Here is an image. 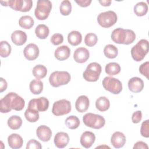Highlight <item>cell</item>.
Returning <instances> with one entry per match:
<instances>
[{"label":"cell","mask_w":149,"mask_h":149,"mask_svg":"<svg viewBox=\"0 0 149 149\" xmlns=\"http://www.w3.org/2000/svg\"><path fill=\"white\" fill-rule=\"evenodd\" d=\"M39 52L38 47L33 43L27 45L23 50L24 56L29 61H33L37 59L39 55Z\"/></svg>","instance_id":"4fadbf2b"},{"label":"cell","mask_w":149,"mask_h":149,"mask_svg":"<svg viewBox=\"0 0 149 149\" xmlns=\"http://www.w3.org/2000/svg\"><path fill=\"white\" fill-rule=\"evenodd\" d=\"M99 2L100 3V4L102 6H110V5L111 3V1H110V0H102V1L100 0Z\"/></svg>","instance_id":"7dc6e473"},{"label":"cell","mask_w":149,"mask_h":149,"mask_svg":"<svg viewBox=\"0 0 149 149\" xmlns=\"http://www.w3.org/2000/svg\"><path fill=\"white\" fill-rule=\"evenodd\" d=\"M95 140V134L89 131H86L83 132L80 137V144L86 148H88L92 146Z\"/></svg>","instance_id":"ac0fdd59"},{"label":"cell","mask_w":149,"mask_h":149,"mask_svg":"<svg viewBox=\"0 0 149 149\" xmlns=\"http://www.w3.org/2000/svg\"><path fill=\"white\" fill-rule=\"evenodd\" d=\"M102 86L105 90L113 94H118L122 90L121 81L113 77H105L102 80Z\"/></svg>","instance_id":"9c48e42d"},{"label":"cell","mask_w":149,"mask_h":149,"mask_svg":"<svg viewBox=\"0 0 149 149\" xmlns=\"http://www.w3.org/2000/svg\"><path fill=\"white\" fill-rule=\"evenodd\" d=\"M36 134L40 140L46 142L50 140L52 136V132L49 127L45 125H41L37 127Z\"/></svg>","instance_id":"e0dca14e"},{"label":"cell","mask_w":149,"mask_h":149,"mask_svg":"<svg viewBox=\"0 0 149 149\" xmlns=\"http://www.w3.org/2000/svg\"><path fill=\"white\" fill-rule=\"evenodd\" d=\"M61 13L63 16L69 15L72 11L71 2L68 0L63 1L59 6Z\"/></svg>","instance_id":"8d00e7d4"},{"label":"cell","mask_w":149,"mask_h":149,"mask_svg":"<svg viewBox=\"0 0 149 149\" xmlns=\"http://www.w3.org/2000/svg\"><path fill=\"white\" fill-rule=\"evenodd\" d=\"M24 105V99L16 93H9L0 100V111L2 113H8L12 109L22 111Z\"/></svg>","instance_id":"6da1fadb"},{"label":"cell","mask_w":149,"mask_h":149,"mask_svg":"<svg viewBox=\"0 0 149 149\" xmlns=\"http://www.w3.org/2000/svg\"><path fill=\"white\" fill-rule=\"evenodd\" d=\"M48 107L49 101L47 98L44 97L31 99L28 105V108L36 109L38 112L45 111L48 109Z\"/></svg>","instance_id":"7c38bea8"},{"label":"cell","mask_w":149,"mask_h":149,"mask_svg":"<svg viewBox=\"0 0 149 149\" xmlns=\"http://www.w3.org/2000/svg\"><path fill=\"white\" fill-rule=\"evenodd\" d=\"M35 33L36 36L40 39H45L49 35V30L48 26L44 24H38L36 29Z\"/></svg>","instance_id":"484cf974"},{"label":"cell","mask_w":149,"mask_h":149,"mask_svg":"<svg viewBox=\"0 0 149 149\" xmlns=\"http://www.w3.org/2000/svg\"><path fill=\"white\" fill-rule=\"evenodd\" d=\"M105 72L109 76L118 74L120 72V66L116 62H111L105 66Z\"/></svg>","instance_id":"4dcf8cb0"},{"label":"cell","mask_w":149,"mask_h":149,"mask_svg":"<svg viewBox=\"0 0 149 149\" xmlns=\"http://www.w3.org/2000/svg\"><path fill=\"white\" fill-rule=\"evenodd\" d=\"M70 54V49L67 45L58 47L54 53L55 57L59 61H64L69 58Z\"/></svg>","instance_id":"603a6c76"},{"label":"cell","mask_w":149,"mask_h":149,"mask_svg":"<svg viewBox=\"0 0 149 149\" xmlns=\"http://www.w3.org/2000/svg\"><path fill=\"white\" fill-rule=\"evenodd\" d=\"M11 46L6 41H2L0 43V55L2 58H6L11 53Z\"/></svg>","instance_id":"d590c367"},{"label":"cell","mask_w":149,"mask_h":149,"mask_svg":"<svg viewBox=\"0 0 149 149\" xmlns=\"http://www.w3.org/2000/svg\"><path fill=\"white\" fill-rule=\"evenodd\" d=\"M29 88L33 94L36 95L40 94L43 90V83L38 79H34L31 81Z\"/></svg>","instance_id":"4316f807"},{"label":"cell","mask_w":149,"mask_h":149,"mask_svg":"<svg viewBox=\"0 0 149 149\" xmlns=\"http://www.w3.org/2000/svg\"><path fill=\"white\" fill-rule=\"evenodd\" d=\"M142 119V113L141 111H137L134 112L132 116V120L133 123H139Z\"/></svg>","instance_id":"7bdbcfd3"},{"label":"cell","mask_w":149,"mask_h":149,"mask_svg":"<svg viewBox=\"0 0 149 149\" xmlns=\"http://www.w3.org/2000/svg\"><path fill=\"white\" fill-rule=\"evenodd\" d=\"M68 41L73 46L78 45L82 41L81 34L78 31H72L68 34Z\"/></svg>","instance_id":"cb8c5ba5"},{"label":"cell","mask_w":149,"mask_h":149,"mask_svg":"<svg viewBox=\"0 0 149 149\" xmlns=\"http://www.w3.org/2000/svg\"><path fill=\"white\" fill-rule=\"evenodd\" d=\"M8 143L10 148L13 149H18L22 147L23 140L18 134L13 133L8 136Z\"/></svg>","instance_id":"44dd1931"},{"label":"cell","mask_w":149,"mask_h":149,"mask_svg":"<svg viewBox=\"0 0 149 149\" xmlns=\"http://www.w3.org/2000/svg\"><path fill=\"white\" fill-rule=\"evenodd\" d=\"M111 37L114 42L119 44L129 45L133 43L136 39V34L133 30L122 28L113 30Z\"/></svg>","instance_id":"7a4b0ae2"},{"label":"cell","mask_w":149,"mask_h":149,"mask_svg":"<svg viewBox=\"0 0 149 149\" xmlns=\"http://www.w3.org/2000/svg\"><path fill=\"white\" fill-rule=\"evenodd\" d=\"M95 107L100 111H106L110 107L109 100L105 97H100L96 100Z\"/></svg>","instance_id":"d4e9b609"},{"label":"cell","mask_w":149,"mask_h":149,"mask_svg":"<svg viewBox=\"0 0 149 149\" xmlns=\"http://www.w3.org/2000/svg\"><path fill=\"white\" fill-rule=\"evenodd\" d=\"M148 68H149V62L147 61L143 64L139 68V72L140 73L145 76L147 79H148Z\"/></svg>","instance_id":"b9f144b4"},{"label":"cell","mask_w":149,"mask_h":149,"mask_svg":"<svg viewBox=\"0 0 149 149\" xmlns=\"http://www.w3.org/2000/svg\"><path fill=\"white\" fill-rule=\"evenodd\" d=\"M51 9L52 3L50 1L38 0L34 11L35 16L38 20H45L48 17Z\"/></svg>","instance_id":"8992f818"},{"label":"cell","mask_w":149,"mask_h":149,"mask_svg":"<svg viewBox=\"0 0 149 149\" xmlns=\"http://www.w3.org/2000/svg\"><path fill=\"white\" fill-rule=\"evenodd\" d=\"M54 144L59 148H65L69 142V137L67 133L61 132L57 133L54 137Z\"/></svg>","instance_id":"9a60e30c"},{"label":"cell","mask_w":149,"mask_h":149,"mask_svg":"<svg viewBox=\"0 0 149 149\" xmlns=\"http://www.w3.org/2000/svg\"><path fill=\"white\" fill-rule=\"evenodd\" d=\"M8 6L15 10L26 12L31 9L33 1L31 0H9Z\"/></svg>","instance_id":"8fae6325"},{"label":"cell","mask_w":149,"mask_h":149,"mask_svg":"<svg viewBox=\"0 0 149 149\" xmlns=\"http://www.w3.org/2000/svg\"><path fill=\"white\" fill-rule=\"evenodd\" d=\"M90 105V101L88 98L84 95L79 96L76 101L75 107L76 110L81 113L86 112Z\"/></svg>","instance_id":"ffe728a7"},{"label":"cell","mask_w":149,"mask_h":149,"mask_svg":"<svg viewBox=\"0 0 149 149\" xmlns=\"http://www.w3.org/2000/svg\"><path fill=\"white\" fill-rule=\"evenodd\" d=\"M83 121L86 126L95 129L102 128L105 123L104 117L93 113H86L83 117Z\"/></svg>","instance_id":"277c9868"},{"label":"cell","mask_w":149,"mask_h":149,"mask_svg":"<svg viewBox=\"0 0 149 149\" xmlns=\"http://www.w3.org/2000/svg\"><path fill=\"white\" fill-rule=\"evenodd\" d=\"M89 57L90 52L88 50L84 47H79L77 48L73 54V58L74 61L79 63L86 62Z\"/></svg>","instance_id":"5bb4252c"},{"label":"cell","mask_w":149,"mask_h":149,"mask_svg":"<svg viewBox=\"0 0 149 149\" xmlns=\"http://www.w3.org/2000/svg\"><path fill=\"white\" fill-rule=\"evenodd\" d=\"M101 66L97 62H91L87 66L83 72L84 79L90 82H95L98 80L101 73Z\"/></svg>","instance_id":"52a82bcc"},{"label":"cell","mask_w":149,"mask_h":149,"mask_svg":"<svg viewBox=\"0 0 149 149\" xmlns=\"http://www.w3.org/2000/svg\"><path fill=\"white\" fill-rule=\"evenodd\" d=\"M148 11V5L144 2H140L134 6V12L138 16H144Z\"/></svg>","instance_id":"836d02e7"},{"label":"cell","mask_w":149,"mask_h":149,"mask_svg":"<svg viewBox=\"0 0 149 149\" xmlns=\"http://www.w3.org/2000/svg\"><path fill=\"white\" fill-rule=\"evenodd\" d=\"M140 133L144 137L148 138L149 137V120L143 122L141 126Z\"/></svg>","instance_id":"f35d334b"},{"label":"cell","mask_w":149,"mask_h":149,"mask_svg":"<svg viewBox=\"0 0 149 149\" xmlns=\"http://www.w3.org/2000/svg\"><path fill=\"white\" fill-rule=\"evenodd\" d=\"M75 2L81 7H87L91 3V0H76Z\"/></svg>","instance_id":"f6af8a7d"},{"label":"cell","mask_w":149,"mask_h":149,"mask_svg":"<svg viewBox=\"0 0 149 149\" xmlns=\"http://www.w3.org/2000/svg\"><path fill=\"white\" fill-rule=\"evenodd\" d=\"M70 74L66 71H55L52 72L49 77V81L54 87H58L67 84L70 80Z\"/></svg>","instance_id":"5b68a950"},{"label":"cell","mask_w":149,"mask_h":149,"mask_svg":"<svg viewBox=\"0 0 149 149\" xmlns=\"http://www.w3.org/2000/svg\"><path fill=\"white\" fill-rule=\"evenodd\" d=\"M111 143L115 148H122L126 143V137L123 133L115 132L111 136Z\"/></svg>","instance_id":"d6986e66"},{"label":"cell","mask_w":149,"mask_h":149,"mask_svg":"<svg viewBox=\"0 0 149 149\" xmlns=\"http://www.w3.org/2000/svg\"><path fill=\"white\" fill-rule=\"evenodd\" d=\"M41 148L40 143L35 139L30 140L26 144V149H41Z\"/></svg>","instance_id":"60d3db41"},{"label":"cell","mask_w":149,"mask_h":149,"mask_svg":"<svg viewBox=\"0 0 149 149\" xmlns=\"http://www.w3.org/2000/svg\"><path fill=\"white\" fill-rule=\"evenodd\" d=\"M104 53L106 57L110 59H113L117 56L118 54V49L115 45L108 44L104 48Z\"/></svg>","instance_id":"1f68e13d"},{"label":"cell","mask_w":149,"mask_h":149,"mask_svg":"<svg viewBox=\"0 0 149 149\" xmlns=\"http://www.w3.org/2000/svg\"><path fill=\"white\" fill-rule=\"evenodd\" d=\"M71 108L70 102L67 100L62 99L54 103L52 112L55 116H62L69 113Z\"/></svg>","instance_id":"30bf717a"},{"label":"cell","mask_w":149,"mask_h":149,"mask_svg":"<svg viewBox=\"0 0 149 149\" xmlns=\"http://www.w3.org/2000/svg\"><path fill=\"white\" fill-rule=\"evenodd\" d=\"M98 41L97 36L95 34L93 33H90L86 34L84 38V42L86 45L88 47L94 46Z\"/></svg>","instance_id":"74e56055"},{"label":"cell","mask_w":149,"mask_h":149,"mask_svg":"<svg viewBox=\"0 0 149 149\" xmlns=\"http://www.w3.org/2000/svg\"><path fill=\"white\" fill-rule=\"evenodd\" d=\"M139 148H142V149H148V147L147 144L141 141H137L136 142L134 146H133V149H139Z\"/></svg>","instance_id":"ee69618b"},{"label":"cell","mask_w":149,"mask_h":149,"mask_svg":"<svg viewBox=\"0 0 149 149\" xmlns=\"http://www.w3.org/2000/svg\"><path fill=\"white\" fill-rule=\"evenodd\" d=\"M148 52V41L146 39H141L131 49L132 58L137 62L142 61Z\"/></svg>","instance_id":"3957f363"},{"label":"cell","mask_w":149,"mask_h":149,"mask_svg":"<svg viewBox=\"0 0 149 149\" xmlns=\"http://www.w3.org/2000/svg\"><path fill=\"white\" fill-rule=\"evenodd\" d=\"M24 116L29 122H36L39 119V113L36 109L27 108L24 112Z\"/></svg>","instance_id":"d6a6232c"},{"label":"cell","mask_w":149,"mask_h":149,"mask_svg":"<svg viewBox=\"0 0 149 149\" xmlns=\"http://www.w3.org/2000/svg\"><path fill=\"white\" fill-rule=\"evenodd\" d=\"M118 20L116 13L108 10L100 13L97 17L98 23L104 28H109L114 25Z\"/></svg>","instance_id":"ba28073f"},{"label":"cell","mask_w":149,"mask_h":149,"mask_svg":"<svg viewBox=\"0 0 149 149\" xmlns=\"http://www.w3.org/2000/svg\"><path fill=\"white\" fill-rule=\"evenodd\" d=\"M65 124L69 129H75L79 127L80 125V120L77 116L71 115L66 119Z\"/></svg>","instance_id":"e575fe53"},{"label":"cell","mask_w":149,"mask_h":149,"mask_svg":"<svg viewBox=\"0 0 149 149\" xmlns=\"http://www.w3.org/2000/svg\"><path fill=\"white\" fill-rule=\"evenodd\" d=\"M63 41V37L61 34L55 33L51 37V42L54 45H58L62 43Z\"/></svg>","instance_id":"ab89813d"},{"label":"cell","mask_w":149,"mask_h":149,"mask_svg":"<svg viewBox=\"0 0 149 149\" xmlns=\"http://www.w3.org/2000/svg\"><path fill=\"white\" fill-rule=\"evenodd\" d=\"M8 126L13 130L19 129L22 125V118L17 115H13L10 116L8 120Z\"/></svg>","instance_id":"f546056e"},{"label":"cell","mask_w":149,"mask_h":149,"mask_svg":"<svg viewBox=\"0 0 149 149\" xmlns=\"http://www.w3.org/2000/svg\"><path fill=\"white\" fill-rule=\"evenodd\" d=\"M33 74L37 79H41L45 77L47 74L46 67L42 65H37L33 69Z\"/></svg>","instance_id":"83f0119b"},{"label":"cell","mask_w":149,"mask_h":149,"mask_svg":"<svg viewBox=\"0 0 149 149\" xmlns=\"http://www.w3.org/2000/svg\"><path fill=\"white\" fill-rule=\"evenodd\" d=\"M11 40L16 45H22L27 41V34L22 30H16L11 34Z\"/></svg>","instance_id":"7402d4cb"},{"label":"cell","mask_w":149,"mask_h":149,"mask_svg":"<svg viewBox=\"0 0 149 149\" xmlns=\"http://www.w3.org/2000/svg\"><path fill=\"white\" fill-rule=\"evenodd\" d=\"M128 87L129 90L133 93H139L144 88V81L140 77H133L129 80Z\"/></svg>","instance_id":"2e32d148"},{"label":"cell","mask_w":149,"mask_h":149,"mask_svg":"<svg viewBox=\"0 0 149 149\" xmlns=\"http://www.w3.org/2000/svg\"><path fill=\"white\" fill-rule=\"evenodd\" d=\"M34 24V19L28 15H25L22 16L19 20V26L25 29H31Z\"/></svg>","instance_id":"f1b7e54d"},{"label":"cell","mask_w":149,"mask_h":149,"mask_svg":"<svg viewBox=\"0 0 149 149\" xmlns=\"http://www.w3.org/2000/svg\"><path fill=\"white\" fill-rule=\"evenodd\" d=\"M8 84L6 81L2 77L0 78V93H2L7 88Z\"/></svg>","instance_id":"bcb514c9"}]
</instances>
